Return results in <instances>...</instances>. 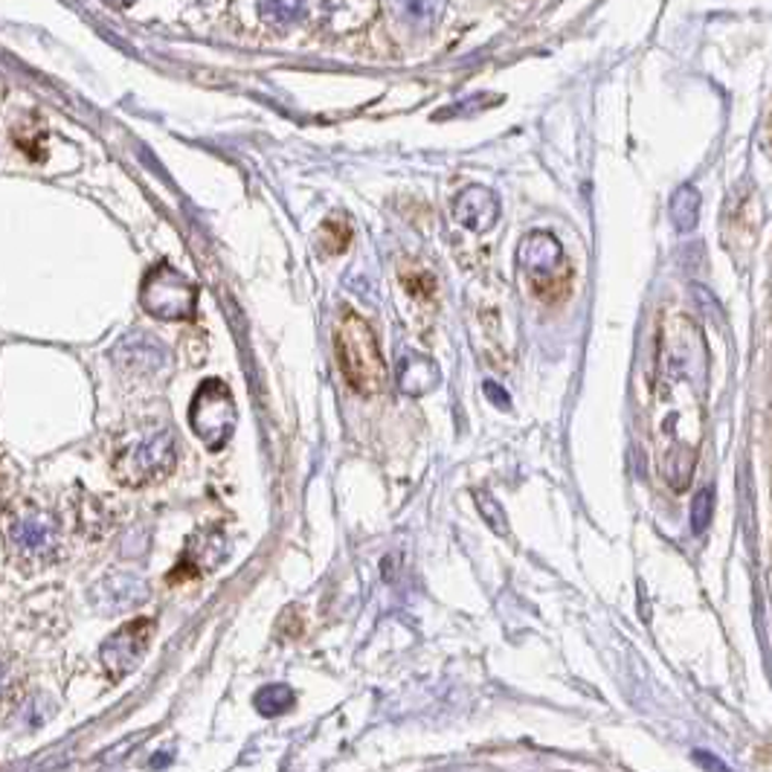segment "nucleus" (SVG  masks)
Returning a JSON list of instances; mask_svg holds the SVG:
<instances>
[{
	"mask_svg": "<svg viewBox=\"0 0 772 772\" xmlns=\"http://www.w3.org/2000/svg\"><path fill=\"white\" fill-rule=\"evenodd\" d=\"M3 686H7V682H3V668H0V700H3Z\"/></svg>",
	"mask_w": 772,
	"mask_h": 772,
	"instance_id": "22",
	"label": "nucleus"
},
{
	"mask_svg": "<svg viewBox=\"0 0 772 772\" xmlns=\"http://www.w3.org/2000/svg\"><path fill=\"white\" fill-rule=\"evenodd\" d=\"M294 705V691H290L288 686H280V682H273V686H264L259 694H256V709L264 714V717H280V714H285Z\"/></svg>",
	"mask_w": 772,
	"mask_h": 772,
	"instance_id": "15",
	"label": "nucleus"
},
{
	"mask_svg": "<svg viewBox=\"0 0 772 772\" xmlns=\"http://www.w3.org/2000/svg\"><path fill=\"white\" fill-rule=\"evenodd\" d=\"M436 381H439V369H436L433 360H427L421 355H401L399 364V387L401 392L407 395H425L427 390H433Z\"/></svg>",
	"mask_w": 772,
	"mask_h": 772,
	"instance_id": "10",
	"label": "nucleus"
},
{
	"mask_svg": "<svg viewBox=\"0 0 772 772\" xmlns=\"http://www.w3.org/2000/svg\"><path fill=\"white\" fill-rule=\"evenodd\" d=\"M518 271L523 273L528 290L535 294L541 302L555 306L560 299L569 297L572 288V268H569L563 247L558 245V238L549 233H528L518 247Z\"/></svg>",
	"mask_w": 772,
	"mask_h": 772,
	"instance_id": "2",
	"label": "nucleus"
},
{
	"mask_svg": "<svg viewBox=\"0 0 772 772\" xmlns=\"http://www.w3.org/2000/svg\"><path fill=\"white\" fill-rule=\"evenodd\" d=\"M700 215V195L694 187L677 189V195L670 201V218L677 224V229H691Z\"/></svg>",
	"mask_w": 772,
	"mask_h": 772,
	"instance_id": "14",
	"label": "nucleus"
},
{
	"mask_svg": "<svg viewBox=\"0 0 772 772\" xmlns=\"http://www.w3.org/2000/svg\"><path fill=\"white\" fill-rule=\"evenodd\" d=\"M476 506H479V514H483L485 520H488V526L494 528V532H500V535H509V526H506V514H502V509L497 506V502L488 497V494L476 491L474 494Z\"/></svg>",
	"mask_w": 772,
	"mask_h": 772,
	"instance_id": "19",
	"label": "nucleus"
},
{
	"mask_svg": "<svg viewBox=\"0 0 772 772\" xmlns=\"http://www.w3.org/2000/svg\"><path fill=\"white\" fill-rule=\"evenodd\" d=\"M152 633H154L152 619H134L128 621V625H122L114 637L105 639L103 651H99V660H103V668L108 670L110 679L128 677V674L143 662L145 651H149V645H152Z\"/></svg>",
	"mask_w": 772,
	"mask_h": 772,
	"instance_id": "7",
	"label": "nucleus"
},
{
	"mask_svg": "<svg viewBox=\"0 0 772 772\" xmlns=\"http://www.w3.org/2000/svg\"><path fill=\"white\" fill-rule=\"evenodd\" d=\"M390 9L409 33H427L441 15V0H390Z\"/></svg>",
	"mask_w": 772,
	"mask_h": 772,
	"instance_id": "11",
	"label": "nucleus"
},
{
	"mask_svg": "<svg viewBox=\"0 0 772 772\" xmlns=\"http://www.w3.org/2000/svg\"><path fill=\"white\" fill-rule=\"evenodd\" d=\"M686 453H688L686 448L668 450L665 465H662V474H665V479H668L674 491H686L688 483H691V471H694L697 456H688L686 462H682V456H686Z\"/></svg>",
	"mask_w": 772,
	"mask_h": 772,
	"instance_id": "13",
	"label": "nucleus"
},
{
	"mask_svg": "<svg viewBox=\"0 0 772 772\" xmlns=\"http://www.w3.org/2000/svg\"><path fill=\"white\" fill-rule=\"evenodd\" d=\"M401 285L407 290L409 297L418 299H433L436 297V276L418 264H401Z\"/></svg>",
	"mask_w": 772,
	"mask_h": 772,
	"instance_id": "16",
	"label": "nucleus"
},
{
	"mask_svg": "<svg viewBox=\"0 0 772 772\" xmlns=\"http://www.w3.org/2000/svg\"><path fill=\"white\" fill-rule=\"evenodd\" d=\"M108 7H117V9H126V7H131L134 0H105Z\"/></svg>",
	"mask_w": 772,
	"mask_h": 772,
	"instance_id": "21",
	"label": "nucleus"
},
{
	"mask_svg": "<svg viewBox=\"0 0 772 772\" xmlns=\"http://www.w3.org/2000/svg\"><path fill=\"white\" fill-rule=\"evenodd\" d=\"M140 302L157 320H189L195 314L198 288L195 282L187 280L171 264H157L145 273Z\"/></svg>",
	"mask_w": 772,
	"mask_h": 772,
	"instance_id": "5",
	"label": "nucleus"
},
{
	"mask_svg": "<svg viewBox=\"0 0 772 772\" xmlns=\"http://www.w3.org/2000/svg\"><path fill=\"white\" fill-rule=\"evenodd\" d=\"M334 352L337 364L348 387L360 395H375L387 383V364H383L378 334L364 317L355 311H346L340 317L337 331H334Z\"/></svg>",
	"mask_w": 772,
	"mask_h": 772,
	"instance_id": "1",
	"label": "nucleus"
},
{
	"mask_svg": "<svg viewBox=\"0 0 772 772\" xmlns=\"http://www.w3.org/2000/svg\"><path fill=\"white\" fill-rule=\"evenodd\" d=\"M145 598V584L131 575H110L94 586L91 604L105 616L119 610H131Z\"/></svg>",
	"mask_w": 772,
	"mask_h": 772,
	"instance_id": "9",
	"label": "nucleus"
},
{
	"mask_svg": "<svg viewBox=\"0 0 772 772\" xmlns=\"http://www.w3.org/2000/svg\"><path fill=\"white\" fill-rule=\"evenodd\" d=\"M712 509H714V491L712 488H705V491L697 494L694 509H691V528H694L697 535L705 532V526L712 523Z\"/></svg>",
	"mask_w": 772,
	"mask_h": 772,
	"instance_id": "18",
	"label": "nucleus"
},
{
	"mask_svg": "<svg viewBox=\"0 0 772 772\" xmlns=\"http://www.w3.org/2000/svg\"><path fill=\"white\" fill-rule=\"evenodd\" d=\"M485 392H488L491 399H500V401H502V407L509 404V395H506V392H500V390H494V383H488V387H485Z\"/></svg>",
	"mask_w": 772,
	"mask_h": 772,
	"instance_id": "20",
	"label": "nucleus"
},
{
	"mask_svg": "<svg viewBox=\"0 0 772 772\" xmlns=\"http://www.w3.org/2000/svg\"><path fill=\"white\" fill-rule=\"evenodd\" d=\"M453 218L471 233H488V229L500 221V201L491 189L485 187H467L465 192H459L453 201Z\"/></svg>",
	"mask_w": 772,
	"mask_h": 772,
	"instance_id": "8",
	"label": "nucleus"
},
{
	"mask_svg": "<svg viewBox=\"0 0 772 772\" xmlns=\"http://www.w3.org/2000/svg\"><path fill=\"white\" fill-rule=\"evenodd\" d=\"M238 425V407L233 392L218 378H206L198 387L192 407H189V427L210 450H221L233 439Z\"/></svg>",
	"mask_w": 772,
	"mask_h": 772,
	"instance_id": "3",
	"label": "nucleus"
},
{
	"mask_svg": "<svg viewBox=\"0 0 772 772\" xmlns=\"http://www.w3.org/2000/svg\"><path fill=\"white\" fill-rule=\"evenodd\" d=\"M7 544L21 569L50 567L59 551V523L47 511L29 509L9 520Z\"/></svg>",
	"mask_w": 772,
	"mask_h": 772,
	"instance_id": "6",
	"label": "nucleus"
},
{
	"mask_svg": "<svg viewBox=\"0 0 772 772\" xmlns=\"http://www.w3.org/2000/svg\"><path fill=\"white\" fill-rule=\"evenodd\" d=\"M259 15L273 29H288L308 15V0H262Z\"/></svg>",
	"mask_w": 772,
	"mask_h": 772,
	"instance_id": "12",
	"label": "nucleus"
},
{
	"mask_svg": "<svg viewBox=\"0 0 772 772\" xmlns=\"http://www.w3.org/2000/svg\"><path fill=\"white\" fill-rule=\"evenodd\" d=\"M175 467V441H171L169 430H145L143 436H136L128 444L119 448L114 456V471H117L119 483L126 485H145L161 479Z\"/></svg>",
	"mask_w": 772,
	"mask_h": 772,
	"instance_id": "4",
	"label": "nucleus"
},
{
	"mask_svg": "<svg viewBox=\"0 0 772 772\" xmlns=\"http://www.w3.org/2000/svg\"><path fill=\"white\" fill-rule=\"evenodd\" d=\"M320 241H323L329 253H343L352 245V224L343 215H331L323 224V229H320Z\"/></svg>",
	"mask_w": 772,
	"mask_h": 772,
	"instance_id": "17",
	"label": "nucleus"
}]
</instances>
